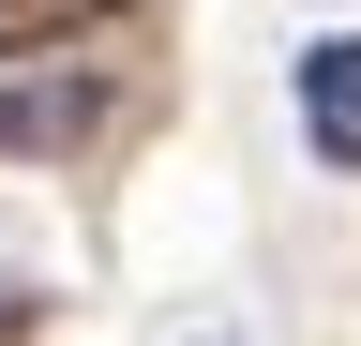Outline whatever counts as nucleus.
Returning a JSON list of instances; mask_svg holds the SVG:
<instances>
[{
    "label": "nucleus",
    "mask_w": 361,
    "mask_h": 346,
    "mask_svg": "<svg viewBox=\"0 0 361 346\" xmlns=\"http://www.w3.org/2000/svg\"><path fill=\"white\" fill-rule=\"evenodd\" d=\"M301 136L331 181H361V30H316L301 46Z\"/></svg>",
    "instance_id": "nucleus-1"
},
{
    "label": "nucleus",
    "mask_w": 361,
    "mask_h": 346,
    "mask_svg": "<svg viewBox=\"0 0 361 346\" xmlns=\"http://www.w3.org/2000/svg\"><path fill=\"white\" fill-rule=\"evenodd\" d=\"M90 106H106V91H75V75H30V91H0V151H61V136H90Z\"/></svg>",
    "instance_id": "nucleus-2"
},
{
    "label": "nucleus",
    "mask_w": 361,
    "mask_h": 346,
    "mask_svg": "<svg viewBox=\"0 0 361 346\" xmlns=\"http://www.w3.org/2000/svg\"><path fill=\"white\" fill-rule=\"evenodd\" d=\"M121 0H0V61H61V46H90Z\"/></svg>",
    "instance_id": "nucleus-3"
}]
</instances>
